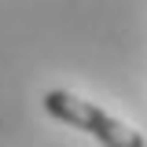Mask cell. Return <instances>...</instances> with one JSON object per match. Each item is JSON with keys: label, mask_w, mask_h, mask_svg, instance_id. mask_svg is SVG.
Instances as JSON below:
<instances>
[{"label": "cell", "mask_w": 147, "mask_h": 147, "mask_svg": "<svg viewBox=\"0 0 147 147\" xmlns=\"http://www.w3.org/2000/svg\"><path fill=\"white\" fill-rule=\"evenodd\" d=\"M44 110L52 114L55 121L74 125V129H81V132H88V136H96L103 147H144V136L136 129H129L125 121L110 118L107 110H99L88 99H77L74 92H63V88L48 92L44 96Z\"/></svg>", "instance_id": "1"}]
</instances>
